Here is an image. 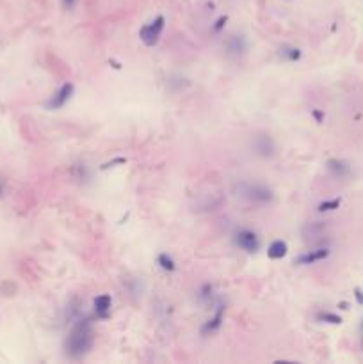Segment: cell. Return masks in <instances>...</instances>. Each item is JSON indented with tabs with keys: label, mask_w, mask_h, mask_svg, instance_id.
I'll list each match as a JSON object with an SVG mask.
<instances>
[{
	"label": "cell",
	"mask_w": 363,
	"mask_h": 364,
	"mask_svg": "<svg viewBox=\"0 0 363 364\" xmlns=\"http://www.w3.org/2000/svg\"><path fill=\"white\" fill-rule=\"evenodd\" d=\"M95 343V331H93V321L84 316L73 323L66 341H64V352L71 361H82L91 352Z\"/></svg>",
	"instance_id": "6da1fadb"
},
{
	"label": "cell",
	"mask_w": 363,
	"mask_h": 364,
	"mask_svg": "<svg viewBox=\"0 0 363 364\" xmlns=\"http://www.w3.org/2000/svg\"><path fill=\"white\" fill-rule=\"evenodd\" d=\"M237 196L255 206H269L276 199L273 188L258 181H241L237 185Z\"/></svg>",
	"instance_id": "7a4b0ae2"
},
{
	"label": "cell",
	"mask_w": 363,
	"mask_h": 364,
	"mask_svg": "<svg viewBox=\"0 0 363 364\" xmlns=\"http://www.w3.org/2000/svg\"><path fill=\"white\" fill-rule=\"evenodd\" d=\"M231 238H233L235 247H239V249L248 254H257L262 247L260 236H258L257 231L249 229V227H237Z\"/></svg>",
	"instance_id": "3957f363"
},
{
	"label": "cell",
	"mask_w": 363,
	"mask_h": 364,
	"mask_svg": "<svg viewBox=\"0 0 363 364\" xmlns=\"http://www.w3.org/2000/svg\"><path fill=\"white\" fill-rule=\"evenodd\" d=\"M164 27H166V18L162 16V14H159L155 20L146 23V25L139 30V37H141V41L148 46V48H153V46L159 43L162 32H164Z\"/></svg>",
	"instance_id": "277c9868"
},
{
	"label": "cell",
	"mask_w": 363,
	"mask_h": 364,
	"mask_svg": "<svg viewBox=\"0 0 363 364\" xmlns=\"http://www.w3.org/2000/svg\"><path fill=\"white\" fill-rule=\"evenodd\" d=\"M251 148H253V153L260 158H273V157H276V153H278L276 141H274L269 133L255 135L253 142H251Z\"/></svg>",
	"instance_id": "5b68a950"
},
{
	"label": "cell",
	"mask_w": 363,
	"mask_h": 364,
	"mask_svg": "<svg viewBox=\"0 0 363 364\" xmlns=\"http://www.w3.org/2000/svg\"><path fill=\"white\" fill-rule=\"evenodd\" d=\"M249 43L244 34H230L225 40V52L230 59H241L248 53Z\"/></svg>",
	"instance_id": "8992f818"
},
{
	"label": "cell",
	"mask_w": 363,
	"mask_h": 364,
	"mask_svg": "<svg viewBox=\"0 0 363 364\" xmlns=\"http://www.w3.org/2000/svg\"><path fill=\"white\" fill-rule=\"evenodd\" d=\"M73 94H75V86H73L71 82L63 84V86L50 96V100L46 102V108H48V110H59V108H63L69 100L73 98Z\"/></svg>",
	"instance_id": "52a82bcc"
},
{
	"label": "cell",
	"mask_w": 363,
	"mask_h": 364,
	"mask_svg": "<svg viewBox=\"0 0 363 364\" xmlns=\"http://www.w3.org/2000/svg\"><path fill=\"white\" fill-rule=\"evenodd\" d=\"M225 311L226 308L223 304H217V308H215L214 315L210 316L207 321L203 323L202 327V336H210V334H215V332L219 331V329L223 327V321H225Z\"/></svg>",
	"instance_id": "ba28073f"
},
{
	"label": "cell",
	"mask_w": 363,
	"mask_h": 364,
	"mask_svg": "<svg viewBox=\"0 0 363 364\" xmlns=\"http://www.w3.org/2000/svg\"><path fill=\"white\" fill-rule=\"evenodd\" d=\"M330 254H331L330 247L319 245V247H315V249L306 251L304 254H301V256L296 259V263L297 265H314V263H319V261L328 259L330 258Z\"/></svg>",
	"instance_id": "9c48e42d"
},
{
	"label": "cell",
	"mask_w": 363,
	"mask_h": 364,
	"mask_svg": "<svg viewBox=\"0 0 363 364\" xmlns=\"http://www.w3.org/2000/svg\"><path fill=\"white\" fill-rule=\"evenodd\" d=\"M111 308H113V297L109 293H102V295L95 297L93 300V309H95L96 318L105 320L111 316Z\"/></svg>",
	"instance_id": "30bf717a"
},
{
	"label": "cell",
	"mask_w": 363,
	"mask_h": 364,
	"mask_svg": "<svg viewBox=\"0 0 363 364\" xmlns=\"http://www.w3.org/2000/svg\"><path fill=\"white\" fill-rule=\"evenodd\" d=\"M326 169L331 176L335 178H347L351 174V165L347 160H342V158H330L326 162Z\"/></svg>",
	"instance_id": "8fae6325"
},
{
	"label": "cell",
	"mask_w": 363,
	"mask_h": 364,
	"mask_svg": "<svg viewBox=\"0 0 363 364\" xmlns=\"http://www.w3.org/2000/svg\"><path fill=\"white\" fill-rule=\"evenodd\" d=\"M278 55H280L281 61L297 63V61H301V57H303V52H301V48H297L294 45H283L278 50Z\"/></svg>",
	"instance_id": "7c38bea8"
},
{
	"label": "cell",
	"mask_w": 363,
	"mask_h": 364,
	"mask_svg": "<svg viewBox=\"0 0 363 364\" xmlns=\"http://www.w3.org/2000/svg\"><path fill=\"white\" fill-rule=\"evenodd\" d=\"M288 253V245L285 240H274L271 245L267 247V256L269 259H283Z\"/></svg>",
	"instance_id": "4fadbf2b"
},
{
	"label": "cell",
	"mask_w": 363,
	"mask_h": 364,
	"mask_svg": "<svg viewBox=\"0 0 363 364\" xmlns=\"http://www.w3.org/2000/svg\"><path fill=\"white\" fill-rule=\"evenodd\" d=\"M215 297H217V293H215L214 284H210V282H205L198 288V299L202 304H215Z\"/></svg>",
	"instance_id": "5bb4252c"
},
{
	"label": "cell",
	"mask_w": 363,
	"mask_h": 364,
	"mask_svg": "<svg viewBox=\"0 0 363 364\" xmlns=\"http://www.w3.org/2000/svg\"><path fill=\"white\" fill-rule=\"evenodd\" d=\"M157 265L160 266L164 272H175L176 270V263H175V259H173L171 254H168V253H160L159 256H157Z\"/></svg>",
	"instance_id": "9a60e30c"
},
{
	"label": "cell",
	"mask_w": 363,
	"mask_h": 364,
	"mask_svg": "<svg viewBox=\"0 0 363 364\" xmlns=\"http://www.w3.org/2000/svg\"><path fill=\"white\" fill-rule=\"evenodd\" d=\"M303 235H304V238H310V236H322L324 235V224H320V222H310L306 227L303 229Z\"/></svg>",
	"instance_id": "2e32d148"
},
{
	"label": "cell",
	"mask_w": 363,
	"mask_h": 364,
	"mask_svg": "<svg viewBox=\"0 0 363 364\" xmlns=\"http://www.w3.org/2000/svg\"><path fill=\"white\" fill-rule=\"evenodd\" d=\"M317 320L322 321V323H331V325H340L342 323V316H338L337 313H331V311L317 313Z\"/></svg>",
	"instance_id": "e0dca14e"
},
{
	"label": "cell",
	"mask_w": 363,
	"mask_h": 364,
	"mask_svg": "<svg viewBox=\"0 0 363 364\" xmlns=\"http://www.w3.org/2000/svg\"><path fill=\"white\" fill-rule=\"evenodd\" d=\"M340 204H342L340 197H333V199L322 201V203L319 204L317 210L320 212V214H326V212H333V210H337V208H340Z\"/></svg>",
	"instance_id": "ac0fdd59"
},
{
	"label": "cell",
	"mask_w": 363,
	"mask_h": 364,
	"mask_svg": "<svg viewBox=\"0 0 363 364\" xmlns=\"http://www.w3.org/2000/svg\"><path fill=\"white\" fill-rule=\"evenodd\" d=\"M125 162H126V158H123V157H118V158H114V160H111V162H105V164L100 167V171H107V169H111V167H118V165H125Z\"/></svg>",
	"instance_id": "d6986e66"
},
{
	"label": "cell",
	"mask_w": 363,
	"mask_h": 364,
	"mask_svg": "<svg viewBox=\"0 0 363 364\" xmlns=\"http://www.w3.org/2000/svg\"><path fill=\"white\" fill-rule=\"evenodd\" d=\"M226 22H228V16H226V14H223V16H219L217 20H215L214 27H212V30H214V32H221V30L225 29Z\"/></svg>",
	"instance_id": "ffe728a7"
},
{
	"label": "cell",
	"mask_w": 363,
	"mask_h": 364,
	"mask_svg": "<svg viewBox=\"0 0 363 364\" xmlns=\"http://www.w3.org/2000/svg\"><path fill=\"white\" fill-rule=\"evenodd\" d=\"M354 299L360 305H363V290L361 288H354Z\"/></svg>",
	"instance_id": "44dd1931"
},
{
	"label": "cell",
	"mask_w": 363,
	"mask_h": 364,
	"mask_svg": "<svg viewBox=\"0 0 363 364\" xmlns=\"http://www.w3.org/2000/svg\"><path fill=\"white\" fill-rule=\"evenodd\" d=\"M75 4H77V0H63V7L66 11H71L73 7H75Z\"/></svg>",
	"instance_id": "7402d4cb"
},
{
	"label": "cell",
	"mask_w": 363,
	"mask_h": 364,
	"mask_svg": "<svg viewBox=\"0 0 363 364\" xmlns=\"http://www.w3.org/2000/svg\"><path fill=\"white\" fill-rule=\"evenodd\" d=\"M312 116H314L315 119H317V123H322L324 121V114L320 110H317V108H314V110H312Z\"/></svg>",
	"instance_id": "603a6c76"
},
{
	"label": "cell",
	"mask_w": 363,
	"mask_h": 364,
	"mask_svg": "<svg viewBox=\"0 0 363 364\" xmlns=\"http://www.w3.org/2000/svg\"><path fill=\"white\" fill-rule=\"evenodd\" d=\"M340 309H349V304H347V302H342V304H340Z\"/></svg>",
	"instance_id": "cb8c5ba5"
},
{
	"label": "cell",
	"mask_w": 363,
	"mask_h": 364,
	"mask_svg": "<svg viewBox=\"0 0 363 364\" xmlns=\"http://www.w3.org/2000/svg\"><path fill=\"white\" fill-rule=\"evenodd\" d=\"M0 194H2V185H0Z\"/></svg>",
	"instance_id": "d4e9b609"
},
{
	"label": "cell",
	"mask_w": 363,
	"mask_h": 364,
	"mask_svg": "<svg viewBox=\"0 0 363 364\" xmlns=\"http://www.w3.org/2000/svg\"><path fill=\"white\" fill-rule=\"evenodd\" d=\"M361 329H363V323H361Z\"/></svg>",
	"instance_id": "484cf974"
}]
</instances>
